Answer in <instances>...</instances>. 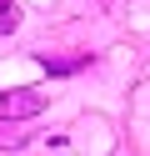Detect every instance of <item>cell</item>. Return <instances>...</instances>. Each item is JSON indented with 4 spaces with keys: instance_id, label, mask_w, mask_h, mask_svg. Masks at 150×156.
<instances>
[{
    "instance_id": "6da1fadb",
    "label": "cell",
    "mask_w": 150,
    "mask_h": 156,
    "mask_svg": "<svg viewBox=\"0 0 150 156\" xmlns=\"http://www.w3.org/2000/svg\"><path fill=\"white\" fill-rule=\"evenodd\" d=\"M50 106L45 91H30V86H20V91H0V116L5 121H25V116H40Z\"/></svg>"
},
{
    "instance_id": "7a4b0ae2",
    "label": "cell",
    "mask_w": 150,
    "mask_h": 156,
    "mask_svg": "<svg viewBox=\"0 0 150 156\" xmlns=\"http://www.w3.org/2000/svg\"><path fill=\"white\" fill-rule=\"evenodd\" d=\"M40 66H45V71H55V76H70V71H80V66H85V55H65V61H50V55H40Z\"/></svg>"
},
{
    "instance_id": "3957f363",
    "label": "cell",
    "mask_w": 150,
    "mask_h": 156,
    "mask_svg": "<svg viewBox=\"0 0 150 156\" xmlns=\"http://www.w3.org/2000/svg\"><path fill=\"white\" fill-rule=\"evenodd\" d=\"M15 25H20V5L15 0H0V35H10Z\"/></svg>"
}]
</instances>
